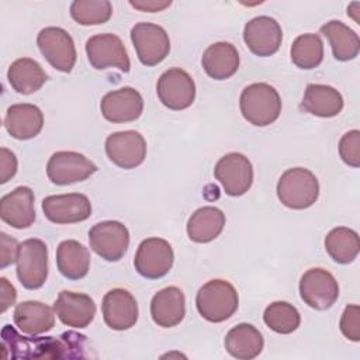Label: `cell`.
<instances>
[{"label": "cell", "mask_w": 360, "mask_h": 360, "mask_svg": "<svg viewBox=\"0 0 360 360\" xmlns=\"http://www.w3.org/2000/svg\"><path fill=\"white\" fill-rule=\"evenodd\" d=\"M339 155L346 165L352 167L360 166V131L359 129H352L340 138Z\"/></svg>", "instance_id": "obj_36"}, {"label": "cell", "mask_w": 360, "mask_h": 360, "mask_svg": "<svg viewBox=\"0 0 360 360\" xmlns=\"http://www.w3.org/2000/svg\"><path fill=\"white\" fill-rule=\"evenodd\" d=\"M201 65L210 77L225 80L236 73L239 68V53L229 42H215L204 51Z\"/></svg>", "instance_id": "obj_25"}, {"label": "cell", "mask_w": 360, "mask_h": 360, "mask_svg": "<svg viewBox=\"0 0 360 360\" xmlns=\"http://www.w3.org/2000/svg\"><path fill=\"white\" fill-rule=\"evenodd\" d=\"M264 323L274 332L288 335L297 330L301 323L298 309L285 301H274L266 307L263 314Z\"/></svg>", "instance_id": "obj_34"}, {"label": "cell", "mask_w": 360, "mask_h": 360, "mask_svg": "<svg viewBox=\"0 0 360 360\" xmlns=\"http://www.w3.org/2000/svg\"><path fill=\"white\" fill-rule=\"evenodd\" d=\"M291 60L300 69H314L323 60V42L318 34H302L291 45Z\"/></svg>", "instance_id": "obj_33"}, {"label": "cell", "mask_w": 360, "mask_h": 360, "mask_svg": "<svg viewBox=\"0 0 360 360\" xmlns=\"http://www.w3.org/2000/svg\"><path fill=\"white\" fill-rule=\"evenodd\" d=\"M131 41L138 59L145 66H156L170 52V39L166 30L153 22H136L131 30Z\"/></svg>", "instance_id": "obj_6"}, {"label": "cell", "mask_w": 360, "mask_h": 360, "mask_svg": "<svg viewBox=\"0 0 360 360\" xmlns=\"http://www.w3.org/2000/svg\"><path fill=\"white\" fill-rule=\"evenodd\" d=\"M153 322L162 328L179 325L186 315V298L179 287L169 285L159 290L150 301Z\"/></svg>", "instance_id": "obj_22"}, {"label": "cell", "mask_w": 360, "mask_h": 360, "mask_svg": "<svg viewBox=\"0 0 360 360\" xmlns=\"http://www.w3.org/2000/svg\"><path fill=\"white\" fill-rule=\"evenodd\" d=\"M7 79L17 93L31 94L45 84L46 73L37 60L31 58H20L10 65Z\"/></svg>", "instance_id": "obj_31"}, {"label": "cell", "mask_w": 360, "mask_h": 360, "mask_svg": "<svg viewBox=\"0 0 360 360\" xmlns=\"http://www.w3.org/2000/svg\"><path fill=\"white\" fill-rule=\"evenodd\" d=\"M239 107L248 122L256 127H267L280 117L281 98L269 83H252L242 90Z\"/></svg>", "instance_id": "obj_2"}, {"label": "cell", "mask_w": 360, "mask_h": 360, "mask_svg": "<svg viewBox=\"0 0 360 360\" xmlns=\"http://www.w3.org/2000/svg\"><path fill=\"white\" fill-rule=\"evenodd\" d=\"M14 323L27 335H41L55 326L53 309L41 301H22L15 305Z\"/></svg>", "instance_id": "obj_24"}, {"label": "cell", "mask_w": 360, "mask_h": 360, "mask_svg": "<svg viewBox=\"0 0 360 360\" xmlns=\"http://www.w3.org/2000/svg\"><path fill=\"white\" fill-rule=\"evenodd\" d=\"M17 173V158L7 148L0 149V183H7Z\"/></svg>", "instance_id": "obj_39"}, {"label": "cell", "mask_w": 360, "mask_h": 360, "mask_svg": "<svg viewBox=\"0 0 360 360\" xmlns=\"http://www.w3.org/2000/svg\"><path fill=\"white\" fill-rule=\"evenodd\" d=\"M129 4L134 8H138L141 11H149V13H156V11H162L165 8H167L172 1H158V0H138V1H129Z\"/></svg>", "instance_id": "obj_41"}, {"label": "cell", "mask_w": 360, "mask_h": 360, "mask_svg": "<svg viewBox=\"0 0 360 360\" xmlns=\"http://www.w3.org/2000/svg\"><path fill=\"white\" fill-rule=\"evenodd\" d=\"M318 179L305 167L287 169L278 179L277 197L287 208L305 210L318 200Z\"/></svg>", "instance_id": "obj_4"}, {"label": "cell", "mask_w": 360, "mask_h": 360, "mask_svg": "<svg viewBox=\"0 0 360 360\" xmlns=\"http://www.w3.org/2000/svg\"><path fill=\"white\" fill-rule=\"evenodd\" d=\"M112 6L108 0H75L70 15L80 25H100L110 20Z\"/></svg>", "instance_id": "obj_35"}, {"label": "cell", "mask_w": 360, "mask_h": 360, "mask_svg": "<svg viewBox=\"0 0 360 360\" xmlns=\"http://www.w3.org/2000/svg\"><path fill=\"white\" fill-rule=\"evenodd\" d=\"M225 226V214L217 207L195 210L187 222V235L195 243H208L219 236Z\"/></svg>", "instance_id": "obj_29"}, {"label": "cell", "mask_w": 360, "mask_h": 360, "mask_svg": "<svg viewBox=\"0 0 360 360\" xmlns=\"http://www.w3.org/2000/svg\"><path fill=\"white\" fill-rule=\"evenodd\" d=\"M103 319L112 330H127L138 321V304L134 295L124 288L110 290L101 304Z\"/></svg>", "instance_id": "obj_19"}, {"label": "cell", "mask_w": 360, "mask_h": 360, "mask_svg": "<svg viewBox=\"0 0 360 360\" xmlns=\"http://www.w3.org/2000/svg\"><path fill=\"white\" fill-rule=\"evenodd\" d=\"M44 127L42 111L28 103L13 104L8 107L4 117L6 131L15 139L27 141L37 136Z\"/></svg>", "instance_id": "obj_23"}, {"label": "cell", "mask_w": 360, "mask_h": 360, "mask_svg": "<svg viewBox=\"0 0 360 360\" xmlns=\"http://www.w3.org/2000/svg\"><path fill=\"white\" fill-rule=\"evenodd\" d=\"M325 250L339 264L352 263L360 250L357 232L346 226L333 228L325 238Z\"/></svg>", "instance_id": "obj_32"}, {"label": "cell", "mask_w": 360, "mask_h": 360, "mask_svg": "<svg viewBox=\"0 0 360 360\" xmlns=\"http://www.w3.org/2000/svg\"><path fill=\"white\" fill-rule=\"evenodd\" d=\"M0 267L4 269L17 260L20 243L7 233H0Z\"/></svg>", "instance_id": "obj_38"}, {"label": "cell", "mask_w": 360, "mask_h": 360, "mask_svg": "<svg viewBox=\"0 0 360 360\" xmlns=\"http://www.w3.org/2000/svg\"><path fill=\"white\" fill-rule=\"evenodd\" d=\"M41 207L44 215L53 224H76L91 215L90 200L80 193L48 195Z\"/></svg>", "instance_id": "obj_16"}, {"label": "cell", "mask_w": 360, "mask_h": 360, "mask_svg": "<svg viewBox=\"0 0 360 360\" xmlns=\"http://www.w3.org/2000/svg\"><path fill=\"white\" fill-rule=\"evenodd\" d=\"M0 217L3 222L15 228H30L35 221L34 191L27 186H20L0 200Z\"/></svg>", "instance_id": "obj_21"}, {"label": "cell", "mask_w": 360, "mask_h": 360, "mask_svg": "<svg viewBox=\"0 0 360 360\" xmlns=\"http://www.w3.org/2000/svg\"><path fill=\"white\" fill-rule=\"evenodd\" d=\"M84 339L83 335L66 332L60 339L46 338H25L17 333L11 325H6L1 330V347L11 352V357H66V349H83L82 345H75ZM69 357V356H68Z\"/></svg>", "instance_id": "obj_1"}, {"label": "cell", "mask_w": 360, "mask_h": 360, "mask_svg": "<svg viewBox=\"0 0 360 360\" xmlns=\"http://www.w3.org/2000/svg\"><path fill=\"white\" fill-rule=\"evenodd\" d=\"M239 297L236 288L226 280L207 281L197 292L195 307L198 314L208 322H224L238 309Z\"/></svg>", "instance_id": "obj_3"}, {"label": "cell", "mask_w": 360, "mask_h": 360, "mask_svg": "<svg viewBox=\"0 0 360 360\" xmlns=\"http://www.w3.org/2000/svg\"><path fill=\"white\" fill-rule=\"evenodd\" d=\"M105 153L121 169H135L146 158V141L136 131H120L107 136Z\"/></svg>", "instance_id": "obj_15"}, {"label": "cell", "mask_w": 360, "mask_h": 360, "mask_svg": "<svg viewBox=\"0 0 360 360\" xmlns=\"http://www.w3.org/2000/svg\"><path fill=\"white\" fill-rule=\"evenodd\" d=\"M90 248L107 262H118L129 246L128 228L120 221H103L89 231Z\"/></svg>", "instance_id": "obj_9"}, {"label": "cell", "mask_w": 360, "mask_h": 360, "mask_svg": "<svg viewBox=\"0 0 360 360\" xmlns=\"http://www.w3.org/2000/svg\"><path fill=\"white\" fill-rule=\"evenodd\" d=\"M0 300H1V312H6L14 302L17 298V291L14 288V285L6 278L1 277L0 278Z\"/></svg>", "instance_id": "obj_40"}, {"label": "cell", "mask_w": 360, "mask_h": 360, "mask_svg": "<svg viewBox=\"0 0 360 360\" xmlns=\"http://www.w3.org/2000/svg\"><path fill=\"white\" fill-rule=\"evenodd\" d=\"M214 176L228 195L239 197L252 187L253 167L245 155L231 152L217 162Z\"/></svg>", "instance_id": "obj_14"}, {"label": "cell", "mask_w": 360, "mask_h": 360, "mask_svg": "<svg viewBox=\"0 0 360 360\" xmlns=\"http://www.w3.org/2000/svg\"><path fill=\"white\" fill-rule=\"evenodd\" d=\"M53 311L63 325L83 329L94 319L96 304L87 294L63 290L53 304Z\"/></svg>", "instance_id": "obj_20"}, {"label": "cell", "mask_w": 360, "mask_h": 360, "mask_svg": "<svg viewBox=\"0 0 360 360\" xmlns=\"http://www.w3.org/2000/svg\"><path fill=\"white\" fill-rule=\"evenodd\" d=\"M17 277L27 290L41 288L48 278V248L44 240L31 238L20 243Z\"/></svg>", "instance_id": "obj_5"}, {"label": "cell", "mask_w": 360, "mask_h": 360, "mask_svg": "<svg viewBox=\"0 0 360 360\" xmlns=\"http://www.w3.org/2000/svg\"><path fill=\"white\" fill-rule=\"evenodd\" d=\"M301 108L315 117H336L343 110V97L332 86L308 84L301 101Z\"/></svg>", "instance_id": "obj_26"}, {"label": "cell", "mask_w": 360, "mask_h": 360, "mask_svg": "<svg viewBox=\"0 0 360 360\" xmlns=\"http://www.w3.org/2000/svg\"><path fill=\"white\" fill-rule=\"evenodd\" d=\"M174 262L170 243L162 238L143 239L134 257L135 270L145 278L156 280L166 276Z\"/></svg>", "instance_id": "obj_10"}, {"label": "cell", "mask_w": 360, "mask_h": 360, "mask_svg": "<svg viewBox=\"0 0 360 360\" xmlns=\"http://www.w3.org/2000/svg\"><path fill=\"white\" fill-rule=\"evenodd\" d=\"M243 41L252 53L257 56H271L280 49L283 31L274 18L259 15L246 22Z\"/></svg>", "instance_id": "obj_17"}, {"label": "cell", "mask_w": 360, "mask_h": 360, "mask_svg": "<svg viewBox=\"0 0 360 360\" xmlns=\"http://www.w3.org/2000/svg\"><path fill=\"white\" fill-rule=\"evenodd\" d=\"M321 34L329 41L336 60L347 62L354 59L360 51L359 35L339 20H330L321 27Z\"/></svg>", "instance_id": "obj_30"}, {"label": "cell", "mask_w": 360, "mask_h": 360, "mask_svg": "<svg viewBox=\"0 0 360 360\" xmlns=\"http://www.w3.org/2000/svg\"><path fill=\"white\" fill-rule=\"evenodd\" d=\"M340 330L349 340L359 342L360 340V308L356 304H350L345 308L340 322Z\"/></svg>", "instance_id": "obj_37"}, {"label": "cell", "mask_w": 360, "mask_h": 360, "mask_svg": "<svg viewBox=\"0 0 360 360\" xmlns=\"http://www.w3.org/2000/svg\"><path fill=\"white\" fill-rule=\"evenodd\" d=\"M226 352L240 360H250L257 357L264 346V340L257 328L250 323H238L225 336L224 340Z\"/></svg>", "instance_id": "obj_27"}, {"label": "cell", "mask_w": 360, "mask_h": 360, "mask_svg": "<svg viewBox=\"0 0 360 360\" xmlns=\"http://www.w3.org/2000/svg\"><path fill=\"white\" fill-rule=\"evenodd\" d=\"M37 45L56 70L69 73L76 63V48L70 34L60 27H45L37 37Z\"/></svg>", "instance_id": "obj_7"}, {"label": "cell", "mask_w": 360, "mask_h": 360, "mask_svg": "<svg viewBox=\"0 0 360 360\" xmlns=\"http://www.w3.org/2000/svg\"><path fill=\"white\" fill-rule=\"evenodd\" d=\"M300 295L308 307L316 311H325L338 301L339 284L332 273L321 267H314L301 276Z\"/></svg>", "instance_id": "obj_8"}, {"label": "cell", "mask_w": 360, "mask_h": 360, "mask_svg": "<svg viewBox=\"0 0 360 360\" xmlns=\"http://www.w3.org/2000/svg\"><path fill=\"white\" fill-rule=\"evenodd\" d=\"M96 172L97 166L89 158L73 150L55 152L46 163V176L58 186L83 181Z\"/></svg>", "instance_id": "obj_12"}, {"label": "cell", "mask_w": 360, "mask_h": 360, "mask_svg": "<svg viewBox=\"0 0 360 360\" xmlns=\"http://www.w3.org/2000/svg\"><path fill=\"white\" fill-rule=\"evenodd\" d=\"M86 53L94 69L117 68L121 72H129L131 62L124 42L115 34H97L87 39Z\"/></svg>", "instance_id": "obj_13"}, {"label": "cell", "mask_w": 360, "mask_h": 360, "mask_svg": "<svg viewBox=\"0 0 360 360\" xmlns=\"http://www.w3.org/2000/svg\"><path fill=\"white\" fill-rule=\"evenodd\" d=\"M103 117L114 124L131 122L141 117L143 111V98L134 87H121L108 91L100 103Z\"/></svg>", "instance_id": "obj_18"}, {"label": "cell", "mask_w": 360, "mask_h": 360, "mask_svg": "<svg viewBox=\"0 0 360 360\" xmlns=\"http://www.w3.org/2000/svg\"><path fill=\"white\" fill-rule=\"evenodd\" d=\"M156 91L160 103L169 110L188 108L195 98V83L181 68H170L158 80Z\"/></svg>", "instance_id": "obj_11"}, {"label": "cell", "mask_w": 360, "mask_h": 360, "mask_svg": "<svg viewBox=\"0 0 360 360\" xmlns=\"http://www.w3.org/2000/svg\"><path fill=\"white\" fill-rule=\"evenodd\" d=\"M89 249L75 239L62 240L56 249V266L60 274L69 280H80L90 269Z\"/></svg>", "instance_id": "obj_28"}]
</instances>
